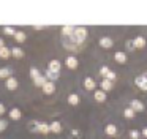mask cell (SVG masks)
<instances>
[{"instance_id": "cell-4", "label": "cell", "mask_w": 147, "mask_h": 139, "mask_svg": "<svg viewBox=\"0 0 147 139\" xmlns=\"http://www.w3.org/2000/svg\"><path fill=\"white\" fill-rule=\"evenodd\" d=\"M65 65H67L70 70H76L78 68V59L74 55H68L67 60H65Z\"/></svg>"}, {"instance_id": "cell-13", "label": "cell", "mask_w": 147, "mask_h": 139, "mask_svg": "<svg viewBox=\"0 0 147 139\" xmlns=\"http://www.w3.org/2000/svg\"><path fill=\"white\" fill-rule=\"evenodd\" d=\"M114 59H115V62H117V63H120V65H122V63L127 62V54H125V52H120V51H119V52L114 54Z\"/></svg>"}, {"instance_id": "cell-20", "label": "cell", "mask_w": 147, "mask_h": 139, "mask_svg": "<svg viewBox=\"0 0 147 139\" xmlns=\"http://www.w3.org/2000/svg\"><path fill=\"white\" fill-rule=\"evenodd\" d=\"M49 128H51V133H60L62 131L60 122H52L51 125H49Z\"/></svg>"}, {"instance_id": "cell-10", "label": "cell", "mask_w": 147, "mask_h": 139, "mask_svg": "<svg viewBox=\"0 0 147 139\" xmlns=\"http://www.w3.org/2000/svg\"><path fill=\"white\" fill-rule=\"evenodd\" d=\"M105 133L108 136H115L117 134V126L112 125V123H108V125L105 126Z\"/></svg>"}, {"instance_id": "cell-15", "label": "cell", "mask_w": 147, "mask_h": 139, "mask_svg": "<svg viewBox=\"0 0 147 139\" xmlns=\"http://www.w3.org/2000/svg\"><path fill=\"white\" fill-rule=\"evenodd\" d=\"M7 88H8V90H16V88H18L16 78H8L7 79Z\"/></svg>"}, {"instance_id": "cell-30", "label": "cell", "mask_w": 147, "mask_h": 139, "mask_svg": "<svg viewBox=\"0 0 147 139\" xmlns=\"http://www.w3.org/2000/svg\"><path fill=\"white\" fill-rule=\"evenodd\" d=\"M3 32H5L7 35H13V36L16 35V30H14L13 27H5V28H3Z\"/></svg>"}, {"instance_id": "cell-11", "label": "cell", "mask_w": 147, "mask_h": 139, "mask_svg": "<svg viewBox=\"0 0 147 139\" xmlns=\"http://www.w3.org/2000/svg\"><path fill=\"white\" fill-rule=\"evenodd\" d=\"M74 28H76V27H73V25H65V27L62 28V35H63V36L71 38V36H73V33H74Z\"/></svg>"}, {"instance_id": "cell-32", "label": "cell", "mask_w": 147, "mask_h": 139, "mask_svg": "<svg viewBox=\"0 0 147 139\" xmlns=\"http://www.w3.org/2000/svg\"><path fill=\"white\" fill-rule=\"evenodd\" d=\"M3 112H5V106L0 103V115H3Z\"/></svg>"}, {"instance_id": "cell-33", "label": "cell", "mask_w": 147, "mask_h": 139, "mask_svg": "<svg viewBox=\"0 0 147 139\" xmlns=\"http://www.w3.org/2000/svg\"><path fill=\"white\" fill-rule=\"evenodd\" d=\"M33 28H35V30H43L45 25H33Z\"/></svg>"}, {"instance_id": "cell-21", "label": "cell", "mask_w": 147, "mask_h": 139, "mask_svg": "<svg viewBox=\"0 0 147 139\" xmlns=\"http://www.w3.org/2000/svg\"><path fill=\"white\" fill-rule=\"evenodd\" d=\"M11 78V70L10 68H0V79H8Z\"/></svg>"}, {"instance_id": "cell-25", "label": "cell", "mask_w": 147, "mask_h": 139, "mask_svg": "<svg viewBox=\"0 0 147 139\" xmlns=\"http://www.w3.org/2000/svg\"><path fill=\"white\" fill-rule=\"evenodd\" d=\"M128 136H130V139H141V133L138 131V130H131V131L128 133Z\"/></svg>"}, {"instance_id": "cell-22", "label": "cell", "mask_w": 147, "mask_h": 139, "mask_svg": "<svg viewBox=\"0 0 147 139\" xmlns=\"http://www.w3.org/2000/svg\"><path fill=\"white\" fill-rule=\"evenodd\" d=\"M26 33L24 32H16V35H14V40L18 41V43H26Z\"/></svg>"}, {"instance_id": "cell-36", "label": "cell", "mask_w": 147, "mask_h": 139, "mask_svg": "<svg viewBox=\"0 0 147 139\" xmlns=\"http://www.w3.org/2000/svg\"><path fill=\"white\" fill-rule=\"evenodd\" d=\"M141 139H146V138H141Z\"/></svg>"}, {"instance_id": "cell-2", "label": "cell", "mask_w": 147, "mask_h": 139, "mask_svg": "<svg viewBox=\"0 0 147 139\" xmlns=\"http://www.w3.org/2000/svg\"><path fill=\"white\" fill-rule=\"evenodd\" d=\"M130 107L134 111V112H142L144 111V104H142V101H139V100H131L130 101Z\"/></svg>"}, {"instance_id": "cell-17", "label": "cell", "mask_w": 147, "mask_h": 139, "mask_svg": "<svg viewBox=\"0 0 147 139\" xmlns=\"http://www.w3.org/2000/svg\"><path fill=\"white\" fill-rule=\"evenodd\" d=\"M11 55L16 57V59H22V57H24V51L21 49V47H13V49H11Z\"/></svg>"}, {"instance_id": "cell-6", "label": "cell", "mask_w": 147, "mask_h": 139, "mask_svg": "<svg viewBox=\"0 0 147 139\" xmlns=\"http://www.w3.org/2000/svg\"><path fill=\"white\" fill-rule=\"evenodd\" d=\"M93 98H95L96 103H105V101H106V92L95 90V92H93Z\"/></svg>"}, {"instance_id": "cell-1", "label": "cell", "mask_w": 147, "mask_h": 139, "mask_svg": "<svg viewBox=\"0 0 147 139\" xmlns=\"http://www.w3.org/2000/svg\"><path fill=\"white\" fill-rule=\"evenodd\" d=\"M86 38H87V28L86 27H76L73 36H71V41L79 46V44H82L86 41Z\"/></svg>"}, {"instance_id": "cell-14", "label": "cell", "mask_w": 147, "mask_h": 139, "mask_svg": "<svg viewBox=\"0 0 147 139\" xmlns=\"http://www.w3.org/2000/svg\"><path fill=\"white\" fill-rule=\"evenodd\" d=\"M112 87H114V82L108 81V79H103V81H101V90H103V92L112 90Z\"/></svg>"}, {"instance_id": "cell-24", "label": "cell", "mask_w": 147, "mask_h": 139, "mask_svg": "<svg viewBox=\"0 0 147 139\" xmlns=\"http://www.w3.org/2000/svg\"><path fill=\"white\" fill-rule=\"evenodd\" d=\"M123 115L127 117V119H133V117L136 115V112H134V111L131 109V107H127V109L123 111Z\"/></svg>"}, {"instance_id": "cell-5", "label": "cell", "mask_w": 147, "mask_h": 139, "mask_svg": "<svg viewBox=\"0 0 147 139\" xmlns=\"http://www.w3.org/2000/svg\"><path fill=\"white\" fill-rule=\"evenodd\" d=\"M41 88H43V92H45L46 95H52L55 92V84H54V82H51V81H48Z\"/></svg>"}, {"instance_id": "cell-35", "label": "cell", "mask_w": 147, "mask_h": 139, "mask_svg": "<svg viewBox=\"0 0 147 139\" xmlns=\"http://www.w3.org/2000/svg\"><path fill=\"white\" fill-rule=\"evenodd\" d=\"M2 47H3V40L0 38V49H2Z\"/></svg>"}, {"instance_id": "cell-19", "label": "cell", "mask_w": 147, "mask_h": 139, "mask_svg": "<svg viewBox=\"0 0 147 139\" xmlns=\"http://www.w3.org/2000/svg\"><path fill=\"white\" fill-rule=\"evenodd\" d=\"M68 103H70L71 106H76V104L79 103V95H76V93L68 95Z\"/></svg>"}, {"instance_id": "cell-3", "label": "cell", "mask_w": 147, "mask_h": 139, "mask_svg": "<svg viewBox=\"0 0 147 139\" xmlns=\"http://www.w3.org/2000/svg\"><path fill=\"white\" fill-rule=\"evenodd\" d=\"M146 44H147V41H146V38H144V36H136L133 40L134 49H142V47H146Z\"/></svg>"}, {"instance_id": "cell-28", "label": "cell", "mask_w": 147, "mask_h": 139, "mask_svg": "<svg viewBox=\"0 0 147 139\" xmlns=\"http://www.w3.org/2000/svg\"><path fill=\"white\" fill-rule=\"evenodd\" d=\"M115 78H117V74H115V73H114V71H109V73H108V76H106V78H105V79H108V81H111V82H114V81H115Z\"/></svg>"}, {"instance_id": "cell-27", "label": "cell", "mask_w": 147, "mask_h": 139, "mask_svg": "<svg viewBox=\"0 0 147 139\" xmlns=\"http://www.w3.org/2000/svg\"><path fill=\"white\" fill-rule=\"evenodd\" d=\"M111 71V70H109V66H101V68H100V74L103 76V78H106V76H108V73Z\"/></svg>"}, {"instance_id": "cell-23", "label": "cell", "mask_w": 147, "mask_h": 139, "mask_svg": "<svg viewBox=\"0 0 147 139\" xmlns=\"http://www.w3.org/2000/svg\"><path fill=\"white\" fill-rule=\"evenodd\" d=\"M0 57L2 59H8V57H11V49H8V47H2L0 49Z\"/></svg>"}, {"instance_id": "cell-26", "label": "cell", "mask_w": 147, "mask_h": 139, "mask_svg": "<svg viewBox=\"0 0 147 139\" xmlns=\"http://www.w3.org/2000/svg\"><path fill=\"white\" fill-rule=\"evenodd\" d=\"M30 76H32V79L35 81V79H38L41 74H40V71L36 68H30Z\"/></svg>"}, {"instance_id": "cell-18", "label": "cell", "mask_w": 147, "mask_h": 139, "mask_svg": "<svg viewBox=\"0 0 147 139\" xmlns=\"http://www.w3.org/2000/svg\"><path fill=\"white\" fill-rule=\"evenodd\" d=\"M46 79H48V81H51V82L57 81V79H59V73H54V71L46 70Z\"/></svg>"}, {"instance_id": "cell-9", "label": "cell", "mask_w": 147, "mask_h": 139, "mask_svg": "<svg viewBox=\"0 0 147 139\" xmlns=\"http://www.w3.org/2000/svg\"><path fill=\"white\" fill-rule=\"evenodd\" d=\"M60 62H59V60H51V62H49V65H48V70L49 71H54V73H59L60 71Z\"/></svg>"}, {"instance_id": "cell-8", "label": "cell", "mask_w": 147, "mask_h": 139, "mask_svg": "<svg viewBox=\"0 0 147 139\" xmlns=\"http://www.w3.org/2000/svg\"><path fill=\"white\" fill-rule=\"evenodd\" d=\"M112 44H114V41H112L109 36H103V38H100V46L105 47V49H109V47H112Z\"/></svg>"}, {"instance_id": "cell-31", "label": "cell", "mask_w": 147, "mask_h": 139, "mask_svg": "<svg viewBox=\"0 0 147 139\" xmlns=\"http://www.w3.org/2000/svg\"><path fill=\"white\" fill-rule=\"evenodd\" d=\"M5 128H7V122H5V120H0V133L3 131Z\"/></svg>"}, {"instance_id": "cell-7", "label": "cell", "mask_w": 147, "mask_h": 139, "mask_svg": "<svg viewBox=\"0 0 147 139\" xmlns=\"http://www.w3.org/2000/svg\"><path fill=\"white\" fill-rule=\"evenodd\" d=\"M84 87H86V90H95L96 87V82L93 78H86L84 79Z\"/></svg>"}, {"instance_id": "cell-29", "label": "cell", "mask_w": 147, "mask_h": 139, "mask_svg": "<svg viewBox=\"0 0 147 139\" xmlns=\"http://www.w3.org/2000/svg\"><path fill=\"white\" fill-rule=\"evenodd\" d=\"M29 130H30V131H36V130H38V122H35V120L30 122L29 123Z\"/></svg>"}, {"instance_id": "cell-16", "label": "cell", "mask_w": 147, "mask_h": 139, "mask_svg": "<svg viewBox=\"0 0 147 139\" xmlns=\"http://www.w3.org/2000/svg\"><path fill=\"white\" fill-rule=\"evenodd\" d=\"M21 115H22V114H21V111L18 109V107H13V109L10 111V119L11 120H19Z\"/></svg>"}, {"instance_id": "cell-34", "label": "cell", "mask_w": 147, "mask_h": 139, "mask_svg": "<svg viewBox=\"0 0 147 139\" xmlns=\"http://www.w3.org/2000/svg\"><path fill=\"white\" fill-rule=\"evenodd\" d=\"M141 134H142V136H144V138H146V139H147V128H144V130H142V131H141Z\"/></svg>"}, {"instance_id": "cell-12", "label": "cell", "mask_w": 147, "mask_h": 139, "mask_svg": "<svg viewBox=\"0 0 147 139\" xmlns=\"http://www.w3.org/2000/svg\"><path fill=\"white\" fill-rule=\"evenodd\" d=\"M38 133H41V134H48V133H51V128H49L48 123H43V122H38V130H36Z\"/></svg>"}]
</instances>
